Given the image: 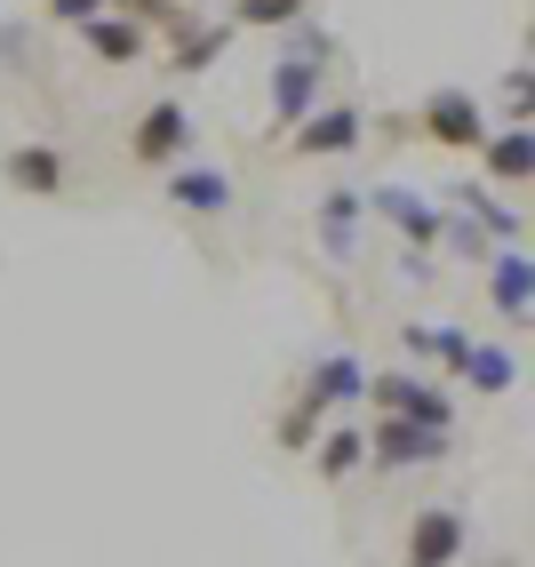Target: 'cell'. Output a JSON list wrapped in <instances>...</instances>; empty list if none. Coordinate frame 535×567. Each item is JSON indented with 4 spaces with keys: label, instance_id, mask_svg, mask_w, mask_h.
Returning <instances> with one entry per match:
<instances>
[{
    "label": "cell",
    "instance_id": "19",
    "mask_svg": "<svg viewBox=\"0 0 535 567\" xmlns=\"http://www.w3.org/2000/svg\"><path fill=\"white\" fill-rule=\"evenodd\" d=\"M455 375H464L472 392H512V384H519V360H512L504 344H472V352H464V368H455Z\"/></svg>",
    "mask_w": 535,
    "mask_h": 567
},
{
    "label": "cell",
    "instance_id": "20",
    "mask_svg": "<svg viewBox=\"0 0 535 567\" xmlns=\"http://www.w3.org/2000/svg\"><path fill=\"white\" fill-rule=\"evenodd\" d=\"M320 432H328V415H320L312 400H288V408H280V424H272V440L288 447V456H312V440H320Z\"/></svg>",
    "mask_w": 535,
    "mask_h": 567
},
{
    "label": "cell",
    "instance_id": "16",
    "mask_svg": "<svg viewBox=\"0 0 535 567\" xmlns=\"http://www.w3.org/2000/svg\"><path fill=\"white\" fill-rule=\"evenodd\" d=\"M168 32H176V56H168L176 72H208V64L224 56V41H233V24H200L193 9H184V17H176Z\"/></svg>",
    "mask_w": 535,
    "mask_h": 567
},
{
    "label": "cell",
    "instance_id": "22",
    "mask_svg": "<svg viewBox=\"0 0 535 567\" xmlns=\"http://www.w3.org/2000/svg\"><path fill=\"white\" fill-rule=\"evenodd\" d=\"M303 9H312V0H233V24H248V32H288V24H303Z\"/></svg>",
    "mask_w": 535,
    "mask_h": 567
},
{
    "label": "cell",
    "instance_id": "11",
    "mask_svg": "<svg viewBox=\"0 0 535 567\" xmlns=\"http://www.w3.org/2000/svg\"><path fill=\"white\" fill-rule=\"evenodd\" d=\"M168 200L184 216H224V208H233V176L208 168V161H176L168 168Z\"/></svg>",
    "mask_w": 535,
    "mask_h": 567
},
{
    "label": "cell",
    "instance_id": "8",
    "mask_svg": "<svg viewBox=\"0 0 535 567\" xmlns=\"http://www.w3.org/2000/svg\"><path fill=\"white\" fill-rule=\"evenodd\" d=\"M464 544H472V519L455 504H424L408 519V567H464Z\"/></svg>",
    "mask_w": 535,
    "mask_h": 567
},
{
    "label": "cell",
    "instance_id": "4",
    "mask_svg": "<svg viewBox=\"0 0 535 567\" xmlns=\"http://www.w3.org/2000/svg\"><path fill=\"white\" fill-rule=\"evenodd\" d=\"M415 136H432L440 153H480L487 144V112L472 89H432L424 112H415Z\"/></svg>",
    "mask_w": 535,
    "mask_h": 567
},
{
    "label": "cell",
    "instance_id": "9",
    "mask_svg": "<svg viewBox=\"0 0 535 567\" xmlns=\"http://www.w3.org/2000/svg\"><path fill=\"white\" fill-rule=\"evenodd\" d=\"M360 208H368V216H384V224H400L408 248H440V208H432V200H415L408 184H375V193H360Z\"/></svg>",
    "mask_w": 535,
    "mask_h": 567
},
{
    "label": "cell",
    "instance_id": "25",
    "mask_svg": "<svg viewBox=\"0 0 535 567\" xmlns=\"http://www.w3.org/2000/svg\"><path fill=\"white\" fill-rule=\"evenodd\" d=\"M504 567H512V559H504Z\"/></svg>",
    "mask_w": 535,
    "mask_h": 567
},
{
    "label": "cell",
    "instance_id": "18",
    "mask_svg": "<svg viewBox=\"0 0 535 567\" xmlns=\"http://www.w3.org/2000/svg\"><path fill=\"white\" fill-rule=\"evenodd\" d=\"M312 464H320V480H352V472L368 464V432H352V424L320 432V440H312Z\"/></svg>",
    "mask_w": 535,
    "mask_h": 567
},
{
    "label": "cell",
    "instance_id": "6",
    "mask_svg": "<svg viewBox=\"0 0 535 567\" xmlns=\"http://www.w3.org/2000/svg\"><path fill=\"white\" fill-rule=\"evenodd\" d=\"M447 447H455V432H424V424H400V415H375V432H368L375 472H424Z\"/></svg>",
    "mask_w": 535,
    "mask_h": 567
},
{
    "label": "cell",
    "instance_id": "7",
    "mask_svg": "<svg viewBox=\"0 0 535 567\" xmlns=\"http://www.w3.org/2000/svg\"><path fill=\"white\" fill-rule=\"evenodd\" d=\"M0 184L24 193V200H56L64 184H72V161H64V144L32 136V144H9V153H0Z\"/></svg>",
    "mask_w": 535,
    "mask_h": 567
},
{
    "label": "cell",
    "instance_id": "10",
    "mask_svg": "<svg viewBox=\"0 0 535 567\" xmlns=\"http://www.w3.org/2000/svg\"><path fill=\"white\" fill-rule=\"evenodd\" d=\"M487 296H495V312H504L512 328L535 320V264H527V248H495L487 256Z\"/></svg>",
    "mask_w": 535,
    "mask_h": 567
},
{
    "label": "cell",
    "instance_id": "1",
    "mask_svg": "<svg viewBox=\"0 0 535 567\" xmlns=\"http://www.w3.org/2000/svg\"><path fill=\"white\" fill-rule=\"evenodd\" d=\"M288 32H296V41H288V56L272 64V121H280V128H296L303 112L320 104V72H328V32H320V24H312V32L288 24Z\"/></svg>",
    "mask_w": 535,
    "mask_h": 567
},
{
    "label": "cell",
    "instance_id": "23",
    "mask_svg": "<svg viewBox=\"0 0 535 567\" xmlns=\"http://www.w3.org/2000/svg\"><path fill=\"white\" fill-rule=\"evenodd\" d=\"M112 17H128V24H176L184 17V0H104Z\"/></svg>",
    "mask_w": 535,
    "mask_h": 567
},
{
    "label": "cell",
    "instance_id": "3",
    "mask_svg": "<svg viewBox=\"0 0 535 567\" xmlns=\"http://www.w3.org/2000/svg\"><path fill=\"white\" fill-rule=\"evenodd\" d=\"M360 144H368V112L360 104H312L288 128V153L296 161H343V153H360Z\"/></svg>",
    "mask_w": 535,
    "mask_h": 567
},
{
    "label": "cell",
    "instance_id": "2",
    "mask_svg": "<svg viewBox=\"0 0 535 567\" xmlns=\"http://www.w3.org/2000/svg\"><path fill=\"white\" fill-rule=\"evenodd\" d=\"M368 400H375V415H400V424H424V432H455V400H447L440 375L384 368V375H368Z\"/></svg>",
    "mask_w": 535,
    "mask_h": 567
},
{
    "label": "cell",
    "instance_id": "14",
    "mask_svg": "<svg viewBox=\"0 0 535 567\" xmlns=\"http://www.w3.org/2000/svg\"><path fill=\"white\" fill-rule=\"evenodd\" d=\"M480 161H487V176L495 184H527L535 176V128H487V144H480Z\"/></svg>",
    "mask_w": 535,
    "mask_h": 567
},
{
    "label": "cell",
    "instance_id": "13",
    "mask_svg": "<svg viewBox=\"0 0 535 567\" xmlns=\"http://www.w3.org/2000/svg\"><path fill=\"white\" fill-rule=\"evenodd\" d=\"M455 200H464V224H480L487 248H527V216L504 208L495 193H480V184H455Z\"/></svg>",
    "mask_w": 535,
    "mask_h": 567
},
{
    "label": "cell",
    "instance_id": "17",
    "mask_svg": "<svg viewBox=\"0 0 535 567\" xmlns=\"http://www.w3.org/2000/svg\"><path fill=\"white\" fill-rule=\"evenodd\" d=\"M81 41H89L96 64H136V56H144V24H128V17H112V9H104V17L81 24Z\"/></svg>",
    "mask_w": 535,
    "mask_h": 567
},
{
    "label": "cell",
    "instance_id": "12",
    "mask_svg": "<svg viewBox=\"0 0 535 567\" xmlns=\"http://www.w3.org/2000/svg\"><path fill=\"white\" fill-rule=\"evenodd\" d=\"M296 400H312L320 415H328V408H352V400H368V368H360L352 352H328V360H312V375H303Z\"/></svg>",
    "mask_w": 535,
    "mask_h": 567
},
{
    "label": "cell",
    "instance_id": "5",
    "mask_svg": "<svg viewBox=\"0 0 535 567\" xmlns=\"http://www.w3.org/2000/svg\"><path fill=\"white\" fill-rule=\"evenodd\" d=\"M128 153H136L144 168H176V161H193V112H184L176 96L144 104V112H136V128H128Z\"/></svg>",
    "mask_w": 535,
    "mask_h": 567
},
{
    "label": "cell",
    "instance_id": "21",
    "mask_svg": "<svg viewBox=\"0 0 535 567\" xmlns=\"http://www.w3.org/2000/svg\"><path fill=\"white\" fill-rule=\"evenodd\" d=\"M352 224H360V193H328L320 200V248L328 256H352Z\"/></svg>",
    "mask_w": 535,
    "mask_h": 567
},
{
    "label": "cell",
    "instance_id": "24",
    "mask_svg": "<svg viewBox=\"0 0 535 567\" xmlns=\"http://www.w3.org/2000/svg\"><path fill=\"white\" fill-rule=\"evenodd\" d=\"M41 9H49L56 24H89V17H104V0H41Z\"/></svg>",
    "mask_w": 535,
    "mask_h": 567
},
{
    "label": "cell",
    "instance_id": "15",
    "mask_svg": "<svg viewBox=\"0 0 535 567\" xmlns=\"http://www.w3.org/2000/svg\"><path fill=\"white\" fill-rule=\"evenodd\" d=\"M400 336H408V352H415V360H432L440 375H455V368H464V352H472V336H464V328H447V320H408Z\"/></svg>",
    "mask_w": 535,
    "mask_h": 567
}]
</instances>
